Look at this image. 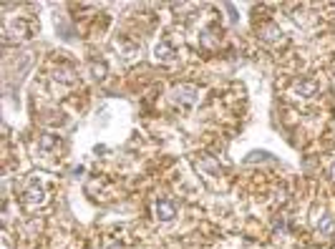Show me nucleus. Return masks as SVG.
Here are the masks:
<instances>
[{
  "instance_id": "7ed1b4c3",
  "label": "nucleus",
  "mask_w": 335,
  "mask_h": 249,
  "mask_svg": "<svg viewBox=\"0 0 335 249\" xmlns=\"http://www.w3.org/2000/svg\"><path fill=\"white\" fill-rule=\"evenodd\" d=\"M318 93V81H310V78H305V81H297L295 86H292V96L295 98H303V101H308V98H313Z\"/></svg>"
},
{
  "instance_id": "6e6552de",
  "label": "nucleus",
  "mask_w": 335,
  "mask_h": 249,
  "mask_svg": "<svg viewBox=\"0 0 335 249\" xmlns=\"http://www.w3.org/2000/svg\"><path fill=\"white\" fill-rule=\"evenodd\" d=\"M93 76L104 78V76H106V65H104V63H101V65H98V63H93Z\"/></svg>"
},
{
  "instance_id": "9d476101",
  "label": "nucleus",
  "mask_w": 335,
  "mask_h": 249,
  "mask_svg": "<svg viewBox=\"0 0 335 249\" xmlns=\"http://www.w3.org/2000/svg\"><path fill=\"white\" fill-rule=\"evenodd\" d=\"M333 179H335V166H333Z\"/></svg>"
},
{
  "instance_id": "39448f33",
  "label": "nucleus",
  "mask_w": 335,
  "mask_h": 249,
  "mask_svg": "<svg viewBox=\"0 0 335 249\" xmlns=\"http://www.w3.org/2000/svg\"><path fill=\"white\" fill-rule=\"evenodd\" d=\"M174 214H177V209H174V204H172V201L161 199V201L156 204V217H159L161 222H169V219H174Z\"/></svg>"
},
{
  "instance_id": "1a4fd4ad",
  "label": "nucleus",
  "mask_w": 335,
  "mask_h": 249,
  "mask_svg": "<svg viewBox=\"0 0 335 249\" xmlns=\"http://www.w3.org/2000/svg\"><path fill=\"white\" fill-rule=\"evenodd\" d=\"M53 144H56V138H53V136H43V138H41V149H51Z\"/></svg>"
},
{
  "instance_id": "20e7f679",
  "label": "nucleus",
  "mask_w": 335,
  "mask_h": 249,
  "mask_svg": "<svg viewBox=\"0 0 335 249\" xmlns=\"http://www.w3.org/2000/svg\"><path fill=\"white\" fill-rule=\"evenodd\" d=\"M318 234H320V237H325V239H333V237H335V219H333V217H328V214H325V217L318 222Z\"/></svg>"
},
{
  "instance_id": "f257e3e1",
  "label": "nucleus",
  "mask_w": 335,
  "mask_h": 249,
  "mask_svg": "<svg viewBox=\"0 0 335 249\" xmlns=\"http://www.w3.org/2000/svg\"><path fill=\"white\" fill-rule=\"evenodd\" d=\"M23 201H25L28 206H41V204H46V201H48V189H46V184H43L41 179H30L28 187H25V191H23Z\"/></svg>"
},
{
  "instance_id": "0eeeda50",
  "label": "nucleus",
  "mask_w": 335,
  "mask_h": 249,
  "mask_svg": "<svg viewBox=\"0 0 335 249\" xmlns=\"http://www.w3.org/2000/svg\"><path fill=\"white\" fill-rule=\"evenodd\" d=\"M260 35H262V38H265V41H270V43H272V41H277V38H280V30H277V28H275V25H265V28H262V33H260Z\"/></svg>"
},
{
  "instance_id": "423d86ee",
  "label": "nucleus",
  "mask_w": 335,
  "mask_h": 249,
  "mask_svg": "<svg viewBox=\"0 0 335 249\" xmlns=\"http://www.w3.org/2000/svg\"><path fill=\"white\" fill-rule=\"evenodd\" d=\"M174 58H177V53H174V48L169 46V41H164V43L156 46V61L169 63V61H174Z\"/></svg>"
},
{
  "instance_id": "f03ea898",
  "label": "nucleus",
  "mask_w": 335,
  "mask_h": 249,
  "mask_svg": "<svg viewBox=\"0 0 335 249\" xmlns=\"http://www.w3.org/2000/svg\"><path fill=\"white\" fill-rule=\"evenodd\" d=\"M172 101L182 109H192L197 101H199V88L197 86H189V83H182L172 91Z\"/></svg>"
}]
</instances>
